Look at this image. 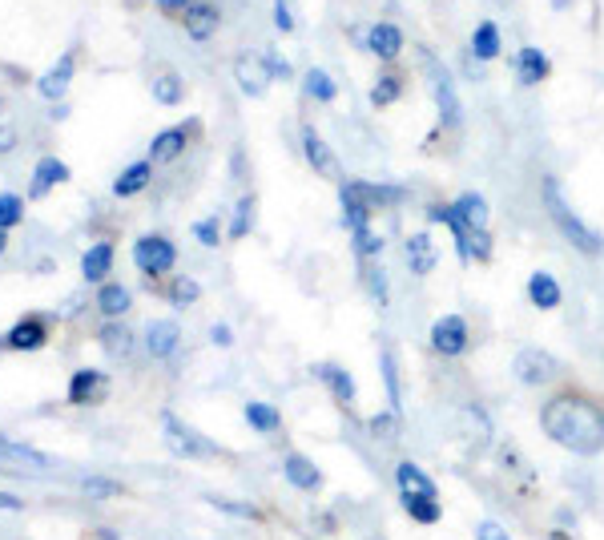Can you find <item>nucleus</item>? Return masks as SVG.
Wrapping results in <instances>:
<instances>
[{"mask_svg": "<svg viewBox=\"0 0 604 540\" xmlns=\"http://www.w3.org/2000/svg\"><path fill=\"white\" fill-rule=\"evenodd\" d=\"M540 428L552 444L568 448L572 456H600L604 452V412L584 395H556L544 403Z\"/></svg>", "mask_w": 604, "mask_h": 540, "instance_id": "1", "label": "nucleus"}, {"mask_svg": "<svg viewBox=\"0 0 604 540\" xmlns=\"http://www.w3.org/2000/svg\"><path fill=\"white\" fill-rule=\"evenodd\" d=\"M540 198H544V210H548V218L556 222V230L580 250V254H588V258H600L604 254V238L564 202V190H560V182L556 178H544V186H540Z\"/></svg>", "mask_w": 604, "mask_h": 540, "instance_id": "2", "label": "nucleus"}, {"mask_svg": "<svg viewBox=\"0 0 604 540\" xmlns=\"http://www.w3.org/2000/svg\"><path fill=\"white\" fill-rule=\"evenodd\" d=\"M419 61H423V73H427V89L435 97V109H439V121L447 129L460 125V93H456V81L443 69V61L431 53V49H419Z\"/></svg>", "mask_w": 604, "mask_h": 540, "instance_id": "3", "label": "nucleus"}, {"mask_svg": "<svg viewBox=\"0 0 604 540\" xmlns=\"http://www.w3.org/2000/svg\"><path fill=\"white\" fill-rule=\"evenodd\" d=\"M162 428H166L162 436H166L170 452L182 456V460H214V456H222V444L206 440L202 432H194L190 424H182L174 412H162Z\"/></svg>", "mask_w": 604, "mask_h": 540, "instance_id": "4", "label": "nucleus"}, {"mask_svg": "<svg viewBox=\"0 0 604 540\" xmlns=\"http://www.w3.org/2000/svg\"><path fill=\"white\" fill-rule=\"evenodd\" d=\"M451 214L460 218V226L468 230V238H472V254L476 258H488L492 254V242H488V202H484V194H460L456 198V206H451Z\"/></svg>", "mask_w": 604, "mask_h": 540, "instance_id": "5", "label": "nucleus"}, {"mask_svg": "<svg viewBox=\"0 0 604 540\" xmlns=\"http://www.w3.org/2000/svg\"><path fill=\"white\" fill-rule=\"evenodd\" d=\"M57 460L33 444H21V440H9L0 436V472H21V476H45L53 472Z\"/></svg>", "mask_w": 604, "mask_h": 540, "instance_id": "6", "label": "nucleus"}, {"mask_svg": "<svg viewBox=\"0 0 604 540\" xmlns=\"http://www.w3.org/2000/svg\"><path fill=\"white\" fill-rule=\"evenodd\" d=\"M133 262H137L141 275L158 279V275H166V270H174L178 250H174V242L162 238V234H141V238L133 242Z\"/></svg>", "mask_w": 604, "mask_h": 540, "instance_id": "7", "label": "nucleus"}, {"mask_svg": "<svg viewBox=\"0 0 604 540\" xmlns=\"http://www.w3.org/2000/svg\"><path fill=\"white\" fill-rule=\"evenodd\" d=\"M512 371H516V379H520L524 387H544V383H552V379L560 375V363H556L548 351H540V347H524V351L516 355Z\"/></svg>", "mask_w": 604, "mask_h": 540, "instance_id": "8", "label": "nucleus"}, {"mask_svg": "<svg viewBox=\"0 0 604 540\" xmlns=\"http://www.w3.org/2000/svg\"><path fill=\"white\" fill-rule=\"evenodd\" d=\"M431 347L443 359H456L468 351V319L464 315H443L431 323Z\"/></svg>", "mask_w": 604, "mask_h": 540, "instance_id": "9", "label": "nucleus"}, {"mask_svg": "<svg viewBox=\"0 0 604 540\" xmlns=\"http://www.w3.org/2000/svg\"><path fill=\"white\" fill-rule=\"evenodd\" d=\"M403 29L399 25H391V21H375L367 33H363V49L367 53H375L379 61H395L399 53H403Z\"/></svg>", "mask_w": 604, "mask_h": 540, "instance_id": "10", "label": "nucleus"}, {"mask_svg": "<svg viewBox=\"0 0 604 540\" xmlns=\"http://www.w3.org/2000/svg\"><path fill=\"white\" fill-rule=\"evenodd\" d=\"M302 158H307V162L315 166V174H323V178H335V174H339V162H335L331 146L323 142V133H319L315 125H302Z\"/></svg>", "mask_w": 604, "mask_h": 540, "instance_id": "11", "label": "nucleus"}, {"mask_svg": "<svg viewBox=\"0 0 604 540\" xmlns=\"http://www.w3.org/2000/svg\"><path fill=\"white\" fill-rule=\"evenodd\" d=\"M282 476H286L298 492H315V488L323 484V472H319L307 456H302V452H286V456H282Z\"/></svg>", "mask_w": 604, "mask_h": 540, "instance_id": "12", "label": "nucleus"}, {"mask_svg": "<svg viewBox=\"0 0 604 540\" xmlns=\"http://www.w3.org/2000/svg\"><path fill=\"white\" fill-rule=\"evenodd\" d=\"M178 343H182V327H178L174 319H158V323H149V331H145V347H149V355H154V359H170V355L178 351Z\"/></svg>", "mask_w": 604, "mask_h": 540, "instance_id": "13", "label": "nucleus"}, {"mask_svg": "<svg viewBox=\"0 0 604 540\" xmlns=\"http://www.w3.org/2000/svg\"><path fill=\"white\" fill-rule=\"evenodd\" d=\"M73 69H77V53L69 49V53H65V57H61V61H57L41 81H37L41 97H45V101H61V97H65V89H69V81H73Z\"/></svg>", "mask_w": 604, "mask_h": 540, "instance_id": "14", "label": "nucleus"}, {"mask_svg": "<svg viewBox=\"0 0 604 540\" xmlns=\"http://www.w3.org/2000/svg\"><path fill=\"white\" fill-rule=\"evenodd\" d=\"M234 77H238V89H242L246 97H262L266 85H270V73H266V65H262V57H238V61H234Z\"/></svg>", "mask_w": 604, "mask_h": 540, "instance_id": "15", "label": "nucleus"}, {"mask_svg": "<svg viewBox=\"0 0 604 540\" xmlns=\"http://www.w3.org/2000/svg\"><path fill=\"white\" fill-rule=\"evenodd\" d=\"M395 484H399V496H435V500H439L435 480H431L419 464H411V460H403V464L395 468Z\"/></svg>", "mask_w": 604, "mask_h": 540, "instance_id": "16", "label": "nucleus"}, {"mask_svg": "<svg viewBox=\"0 0 604 540\" xmlns=\"http://www.w3.org/2000/svg\"><path fill=\"white\" fill-rule=\"evenodd\" d=\"M182 150H186V125H170V129L158 133L154 142H149V162L166 166V162H174Z\"/></svg>", "mask_w": 604, "mask_h": 540, "instance_id": "17", "label": "nucleus"}, {"mask_svg": "<svg viewBox=\"0 0 604 540\" xmlns=\"http://www.w3.org/2000/svg\"><path fill=\"white\" fill-rule=\"evenodd\" d=\"M528 299H532V307H540V311H556V307L564 303V291H560V283L548 275V270H536V275L528 279Z\"/></svg>", "mask_w": 604, "mask_h": 540, "instance_id": "18", "label": "nucleus"}, {"mask_svg": "<svg viewBox=\"0 0 604 540\" xmlns=\"http://www.w3.org/2000/svg\"><path fill=\"white\" fill-rule=\"evenodd\" d=\"M69 182V166L61 158H41L37 162V174H33V186H29V198H45L53 186Z\"/></svg>", "mask_w": 604, "mask_h": 540, "instance_id": "19", "label": "nucleus"}, {"mask_svg": "<svg viewBox=\"0 0 604 540\" xmlns=\"http://www.w3.org/2000/svg\"><path fill=\"white\" fill-rule=\"evenodd\" d=\"M105 395V375L93 371V367H81L73 379H69V403H97Z\"/></svg>", "mask_w": 604, "mask_h": 540, "instance_id": "20", "label": "nucleus"}, {"mask_svg": "<svg viewBox=\"0 0 604 540\" xmlns=\"http://www.w3.org/2000/svg\"><path fill=\"white\" fill-rule=\"evenodd\" d=\"M218 21H222V13L214 9V5H190L186 9V33L194 37V41H210L214 33H218Z\"/></svg>", "mask_w": 604, "mask_h": 540, "instance_id": "21", "label": "nucleus"}, {"mask_svg": "<svg viewBox=\"0 0 604 540\" xmlns=\"http://www.w3.org/2000/svg\"><path fill=\"white\" fill-rule=\"evenodd\" d=\"M403 254H407L411 275H431V270H435V246H431L427 234H411L403 242Z\"/></svg>", "mask_w": 604, "mask_h": 540, "instance_id": "22", "label": "nucleus"}, {"mask_svg": "<svg viewBox=\"0 0 604 540\" xmlns=\"http://www.w3.org/2000/svg\"><path fill=\"white\" fill-rule=\"evenodd\" d=\"M548 57L540 53V49H532V45H524L520 53H516V77H520V85H540L544 77H548Z\"/></svg>", "mask_w": 604, "mask_h": 540, "instance_id": "23", "label": "nucleus"}, {"mask_svg": "<svg viewBox=\"0 0 604 540\" xmlns=\"http://www.w3.org/2000/svg\"><path fill=\"white\" fill-rule=\"evenodd\" d=\"M109 270H113V246H109V242L89 246L85 258H81V275H85L89 283H105Z\"/></svg>", "mask_w": 604, "mask_h": 540, "instance_id": "24", "label": "nucleus"}, {"mask_svg": "<svg viewBox=\"0 0 604 540\" xmlns=\"http://www.w3.org/2000/svg\"><path fill=\"white\" fill-rule=\"evenodd\" d=\"M315 375L331 387V395H335L339 403H347V408H351V403H355V379H351L343 367H335V363H319V367H315Z\"/></svg>", "mask_w": 604, "mask_h": 540, "instance_id": "25", "label": "nucleus"}, {"mask_svg": "<svg viewBox=\"0 0 604 540\" xmlns=\"http://www.w3.org/2000/svg\"><path fill=\"white\" fill-rule=\"evenodd\" d=\"M45 339H49V335H45V323H41V319H21V323L9 331L5 343H9L13 351H37V347H45Z\"/></svg>", "mask_w": 604, "mask_h": 540, "instance_id": "26", "label": "nucleus"}, {"mask_svg": "<svg viewBox=\"0 0 604 540\" xmlns=\"http://www.w3.org/2000/svg\"><path fill=\"white\" fill-rule=\"evenodd\" d=\"M149 178H154V162H133V166L113 182V194H117V198H133V194H141V190L149 186Z\"/></svg>", "mask_w": 604, "mask_h": 540, "instance_id": "27", "label": "nucleus"}, {"mask_svg": "<svg viewBox=\"0 0 604 540\" xmlns=\"http://www.w3.org/2000/svg\"><path fill=\"white\" fill-rule=\"evenodd\" d=\"M427 214L451 230V238H456V250H460V258H464V262H472V258H476V254H472V238H468V230L460 226V218L451 214V206H431Z\"/></svg>", "mask_w": 604, "mask_h": 540, "instance_id": "28", "label": "nucleus"}, {"mask_svg": "<svg viewBox=\"0 0 604 540\" xmlns=\"http://www.w3.org/2000/svg\"><path fill=\"white\" fill-rule=\"evenodd\" d=\"M399 504L415 524H439L443 520V508L435 496H399Z\"/></svg>", "mask_w": 604, "mask_h": 540, "instance_id": "29", "label": "nucleus"}, {"mask_svg": "<svg viewBox=\"0 0 604 540\" xmlns=\"http://www.w3.org/2000/svg\"><path fill=\"white\" fill-rule=\"evenodd\" d=\"M246 424H250L254 432H262V436H270V432H278L282 416H278V408H270V403L250 399V403H246Z\"/></svg>", "mask_w": 604, "mask_h": 540, "instance_id": "30", "label": "nucleus"}, {"mask_svg": "<svg viewBox=\"0 0 604 540\" xmlns=\"http://www.w3.org/2000/svg\"><path fill=\"white\" fill-rule=\"evenodd\" d=\"M379 367H383V383H387V399H391V412H403V387H399V371H395V351L383 347L379 351Z\"/></svg>", "mask_w": 604, "mask_h": 540, "instance_id": "31", "label": "nucleus"}, {"mask_svg": "<svg viewBox=\"0 0 604 540\" xmlns=\"http://www.w3.org/2000/svg\"><path fill=\"white\" fill-rule=\"evenodd\" d=\"M472 53H476V61H492V57H500V29H496L492 21L476 25V33H472Z\"/></svg>", "mask_w": 604, "mask_h": 540, "instance_id": "32", "label": "nucleus"}, {"mask_svg": "<svg viewBox=\"0 0 604 540\" xmlns=\"http://www.w3.org/2000/svg\"><path fill=\"white\" fill-rule=\"evenodd\" d=\"M97 307H101V315L121 319V315L129 311V291H125V287H117V283H105V287L97 291Z\"/></svg>", "mask_w": 604, "mask_h": 540, "instance_id": "33", "label": "nucleus"}, {"mask_svg": "<svg viewBox=\"0 0 604 540\" xmlns=\"http://www.w3.org/2000/svg\"><path fill=\"white\" fill-rule=\"evenodd\" d=\"M101 347L117 359V355H129L133 351V331L129 327H121V323H105L101 327Z\"/></svg>", "mask_w": 604, "mask_h": 540, "instance_id": "34", "label": "nucleus"}, {"mask_svg": "<svg viewBox=\"0 0 604 540\" xmlns=\"http://www.w3.org/2000/svg\"><path fill=\"white\" fill-rule=\"evenodd\" d=\"M186 97V85H182V77L178 73H158L154 77V101H162V105H178Z\"/></svg>", "mask_w": 604, "mask_h": 540, "instance_id": "35", "label": "nucleus"}, {"mask_svg": "<svg viewBox=\"0 0 604 540\" xmlns=\"http://www.w3.org/2000/svg\"><path fill=\"white\" fill-rule=\"evenodd\" d=\"M363 283H367L371 299H375L379 307H387V299H391V287H387V275H383V266H379V262H363Z\"/></svg>", "mask_w": 604, "mask_h": 540, "instance_id": "36", "label": "nucleus"}, {"mask_svg": "<svg viewBox=\"0 0 604 540\" xmlns=\"http://www.w3.org/2000/svg\"><path fill=\"white\" fill-rule=\"evenodd\" d=\"M198 299H202V287H198V279H190V275H178V279L170 283V303H174V307H182V311H186V307H194Z\"/></svg>", "mask_w": 604, "mask_h": 540, "instance_id": "37", "label": "nucleus"}, {"mask_svg": "<svg viewBox=\"0 0 604 540\" xmlns=\"http://www.w3.org/2000/svg\"><path fill=\"white\" fill-rule=\"evenodd\" d=\"M302 89H307V97H315V101H335V81L323 69H311L307 81H302Z\"/></svg>", "mask_w": 604, "mask_h": 540, "instance_id": "38", "label": "nucleus"}, {"mask_svg": "<svg viewBox=\"0 0 604 540\" xmlns=\"http://www.w3.org/2000/svg\"><path fill=\"white\" fill-rule=\"evenodd\" d=\"M25 218V202L17 194H0V230H13Z\"/></svg>", "mask_w": 604, "mask_h": 540, "instance_id": "39", "label": "nucleus"}, {"mask_svg": "<svg viewBox=\"0 0 604 540\" xmlns=\"http://www.w3.org/2000/svg\"><path fill=\"white\" fill-rule=\"evenodd\" d=\"M395 97H399V77H395V73H383V77H379V85L371 89V105H375V109H383V105H391Z\"/></svg>", "mask_w": 604, "mask_h": 540, "instance_id": "40", "label": "nucleus"}, {"mask_svg": "<svg viewBox=\"0 0 604 540\" xmlns=\"http://www.w3.org/2000/svg\"><path fill=\"white\" fill-rule=\"evenodd\" d=\"M254 226V198H242L234 206V222H230V238H246V230Z\"/></svg>", "mask_w": 604, "mask_h": 540, "instance_id": "41", "label": "nucleus"}, {"mask_svg": "<svg viewBox=\"0 0 604 540\" xmlns=\"http://www.w3.org/2000/svg\"><path fill=\"white\" fill-rule=\"evenodd\" d=\"M194 238H198L202 246H218V242H222V222H218V218L194 222Z\"/></svg>", "mask_w": 604, "mask_h": 540, "instance_id": "42", "label": "nucleus"}, {"mask_svg": "<svg viewBox=\"0 0 604 540\" xmlns=\"http://www.w3.org/2000/svg\"><path fill=\"white\" fill-rule=\"evenodd\" d=\"M367 428H371L375 440H379V436H383V440H395V436H399V416H395V412H391V416H375Z\"/></svg>", "mask_w": 604, "mask_h": 540, "instance_id": "43", "label": "nucleus"}, {"mask_svg": "<svg viewBox=\"0 0 604 540\" xmlns=\"http://www.w3.org/2000/svg\"><path fill=\"white\" fill-rule=\"evenodd\" d=\"M85 492H89V496H97V500L121 496V488H117L113 480H105V476H85Z\"/></svg>", "mask_w": 604, "mask_h": 540, "instance_id": "44", "label": "nucleus"}, {"mask_svg": "<svg viewBox=\"0 0 604 540\" xmlns=\"http://www.w3.org/2000/svg\"><path fill=\"white\" fill-rule=\"evenodd\" d=\"M214 508H222V512H230V516H246V520H258V508L254 504H234V500H222V496H206Z\"/></svg>", "mask_w": 604, "mask_h": 540, "instance_id": "45", "label": "nucleus"}, {"mask_svg": "<svg viewBox=\"0 0 604 540\" xmlns=\"http://www.w3.org/2000/svg\"><path fill=\"white\" fill-rule=\"evenodd\" d=\"M262 65H266L270 81H286V77H290V61L278 57V53H262Z\"/></svg>", "mask_w": 604, "mask_h": 540, "instance_id": "46", "label": "nucleus"}, {"mask_svg": "<svg viewBox=\"0 0 604 540\" xmlns=\"http://www.w3.org/2000/svg\"><path fill=\"white\" fill-rule=\"evenodd\" d=\"M274 25H278L282 33L294 29V0H278V5H274Z\"/></svg>", "mask_w": 604, "mask_h": 540, "instance_id": "47", "label": "nucleus"}, {"mask_svg": "<svg viewBox=\"0 0 604 540\" xmlns=\"http://www.w3.org/2000/svg\"><path fill=\"white\" fill-rule=\"evenodd\" d=\"M476 540H512V536H508L496 520H480V524H476Z\"/></svg>", "mask_w": 604, "mask_h": 540, "instance_id": "48", "label": "nucleus"}, {"mask_svg": "<svg viewBox=\"0 0 604 540\" xmlns=\"http://www.w3.org/2000/svg\"><path fill=\"white\" fill-rule=\"evenodd\" d=\"M154 5H158L162 13H170V17H178V13L190 9V0H154Z\"/></svg>", "mask_w": 604, "mask_h": 540, "instance_id": "49", "label": "nucleus"}, {"mask_svg": "<svg viewBox=\"0 0 604 540\" xmlns=\"http://www.w3.org/2000/svg\"><path fill=\"white\" fill-rule=\"evenodd\" d=\"M21 508H25V500H21V496L0 492V512H21Z\"/></svg>", "mask_w": 604, "mask_h": 540, "instance_id": "50", "label": "nucleus"}, {"mask_svg": "<svg viewBox=\"0 0 604 540\" xmlns=\"http://www.w3.org/2000/svg\"><path fill=\"white\" fill-rule=\"evenodd\" d=\"M210 339H214V347H230V343H234L230 327H222V323H218V327H210Z\"/></svg>", "mask_w": 604, "mask_h": 540, "instance_id": "51", "label": "nucleus"}, {"mask_svg": "<svg viewBox=\"0 0 604 540\" xmlns=\"http://www.w3.org/2000/svg\"><path fill=\"white\" fill-rule=\"evenodd\" d=\"M13 146H17V129L5 125V129H0V154H9Z\"/></svg>", "mask_w": 604, "mask_h": 540, "instance_id": "52", "label": "nucleus"}, {"mask_svg": "<svg viewBox=\"0 0 604 540\" xmlns=\"http://www.w3.org/2000/svg\"><path fill=\"white\" fill-rule=\"evenodd\" d=\"M5 246H9V234H5V230H0V254H5Z\"/></svg>", "mask_w": 604, "mask_h": 540, "instance_id": "53", "label": "nucleus"}]
</instances>
